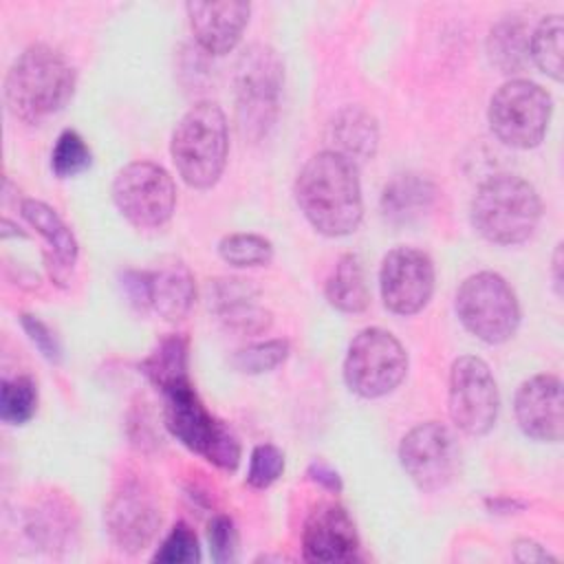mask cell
<instances>
[{
	"label": "cell",
	"instance_id": "obj_34",
	"mask_svg": "<svg viewBox=\"0 0 564 564\" xmlns=\"http://www.w3.org/2000/svg\"><path fill=\"white\" fill-rule=\"evenodd\" d=\"M20 324H22L24 333L29 335V339L33 341V346L42 352V357L48 359L51 364H59L62 346H59L55 333L37 315H31V313H22Z\"/></svg>",
	"mask_w": 564,
	"mask_h": 564
},
{
	"label": "cell",
	"instance_id": "obj_1",
	"mask_svg": "<svg viewBox=\"0 0 564 564\" xmlns=\"http://www.w3.org/2000/svg\"><path fill=\"white\" fill-rule=\"evenodd\" d=\"M293 194L304 218L322 236H348L361 223L359 165L335 150H322L302 165Z\"/></svg>",
	"mask_w": 564,
	"mask_h": 564
},
{
	"label": "cell",
	"instance_id": "obj_20",
	"mask_svg": "<svg viewBox=\"0 0 564 564\" xmlns=\"http://www.w3.org/2000/svg\"><path fill=\"white\" fill-rule=\"evenodd\" d=\"M196 300L194 275L181 260L161 262L150 271V308L167 322L183 319Z\"/></svg>",
	"mask_w": 564,
	"mask_h": 564
},
{
	"label": "cell",
	"instance_id": "obj_25",
	"mask_svg": "<svg viewBox=\"0 0 564 564\" xmlns=\"http://www.w3.org/2000/svg\"><path fill=\"white\" fill-rule=\"evenodd\" d=\"M562 37L564 24L560 15L542 18V22L529 37V57L542 73H546L555 82H562Z\"/></svg>",
	"mask_w": 564,
	"mask_h": 564
},
{
	"label": "cell",
	"instance_id": "obj_3",
	"mask_svg": "<svg viewBox=\"0 0 564 564\" xmlns=\"http://www.w3.org/2000/svg\"><path fill=\"white\" fill-rule=\"evenodd\" d=\"M159 390L163 394V419L170 434L218 469L234 471L240 463L238 436L225 421L216 419L205 408L189 375L178 377Z\"/></svg>",
	"mask_w": 564,
	"mask_h": 564
},
{
	"label": "cell",
	"instance_id": "obj_33",
	"mask_svg": "<svg viewBox=\"0 0 564 564\" xmlns=\"http://www.w3.org/2000/svg\"><path fill=\"white\" fill-rule=\"evenodd\" d=\"M207 542L214 562L229 564L238 557V531L227 516H214L207 524Z\"/></svg>",
	"mask_w": 564,
	"mask_h": 564
},
{
	"label": "cell",
	"instance_id": "obj_14",
	"mask_svg": "<svg viewBox=\"0 0 564 564\" xmlns=\"http://www.w3.org/2000/svg\"><path fill=\"white\" fill-rule=\"evenodd\" d=\"M159 527V507L141 482L128 480L112 494L106 507V529L119 551H143L154 540Z\"/></svg>",
	"mask_w": 564,
	"mask_h": 564
},
{
	"label": "cell",
	"instance_id": "obj_28",
	"mask_svg": "<svg viewBox=\"0 0 564 564\" xmlns=\"http://www.w3.org/2000/svg\"><path fill=\"white\" fill-rule=\"evenodd\" d=\"M218 256L231 267H264L273 260V245L258 234H229L220 238Z\"/></svg>",
	"mask_w": 564,
	"mask_h": 564
},
{
	"label": "cell",
	"instance_id": "obj_8",
	"mask_svg": "<svg viewBox=\"0 0 564 564\" xmlns=\"http://www.w3.org/2000/svg\"><path fill=\"white\" fill-rule=\"evenodd\" d=\"M551 112V95L540 84L529 79H509L491 95L487 119L500 143L529 150L542 143Z\"/></svg>",
	"mask_w": 564,
	"mask_h": 564
},
{
	"label": "cell",
	"instance_id": "obj_12",
	"mask_svg": "<svg viewBox=\"0 0 564 564\" xmlns=\"http://www.w3.org/2000/svg\"><path fill=\"white\" fill-rule=\"evenodd\" d=\"M399 463L419 489L436 491L456 476L460 447L447 425L425 421L401 438Z\"/></svg>",
	"mask_w": 564,
	"mask_h": 564
},
{
	"label": "cell",
	"instance_id": "obj_36",
	"mask_svg": "<svg viewBox=\"0 0 564 564\" xmlns=\"http://www.w3.org/2000/svg\"><path fill=\"white\" fill-rule=\"evenodd\" d=\"M308 478L313 480V482H317V485H322L324 489H328V491H333V494H339L341 491V478H339V474L330 467V465H326V463H322V460H313L311 465H308Z\"/></svg>",
	"mask_w": 564,
	"mask_h": 564
},
{
	"label": "cell",
	"instance_id": "obj_6",
	"mask_svg": "<svg viewBox=\"0 0 564 564\" xmlns=\"http://www.w3.org/2000/svg\"><path fill=\"white\" fill-rule=\"evenodd\" d=\"M284 84L280 55L267 44L249 46L236 64V112L240 132L260 139L278 117Z\"/></svg>",
	"mask_w": 564,
	"mask_h": 564
},
{
	"label": "cell",
	"instance_id": "obj_19",
	"mask_svg": "<svg viewBox=\"0 0 564 564\" xmlns=\"http://www.w3.org/2000/svg\"><path fill=\"white\" fill-rule=\"evenodd\" d=\"M20 214L44 238V242H46V262H48L51 275H53L55 282H59L62 275L68 273L77 262L79 245L75 240V234L59 218V214L42 200L24 198L20 203Z\"/></svg>",
	"mask_w": 564,
	"mask_h": 564
},
{
	"label": "cell",
	"instance_id": "obj_37",
	"mask_svg": "<svg viewBox=\"0 0 564 564\" xmlns=\"http://www.w3.org/2000/svg\"><path fill=\"white\" fill-rule=\"evenodd\" d=\"M513 557L518 562H546V560H555L549 551H544L540 544H535L531 540H518L513 544Z\"/></svg>",
	"mask_w": 564,
	"mask_h": 564
},
{
	"label": "cell",
	"instance_id": "obj_21",
	"mask_svg": "<svg viewBox=\"0 0 564 564\" xmlns=\"http://www.w3.org/2000/svg\"><path fill=\"white\" fill-rule=\"evenodd\" d=\"M436 185L419 172L397 174L386 183L381 194V214L392 225H408L419 220L436 200Z\"/></svg>",
	"mask_w": 564,
	"mask_h": 564
},
{
	"label": "cell",
	"instance_id": "obj_26",
	"mask_svg": "<svg viewBox=\"0 0 564 564\" xmlns=\"http://www.w3.org/2000/svg\"><path fill=\"white\" fill-rule=\"evenodd\" d=\"M143 375L156 386H165L187 375V341L181 335L165 337L141 364Z\"/></svg>",
	"mask_w": 564,
	"mask_h": 564
},
{
	"label": "cell",
	"instance_id": "obj_7",
	"mask_svg": "<svg viewBox=\"0 0 564 564\" xmlns=\"http://www.w3.org/2000/svg\"><path fill=\"white\" fill-rule=\"evenodd\" d=\"M460 324L485 344H505L520 324V304L511 284L494 271L469 275L456 291Z\"/></svg>",
	"mask_w": 564,
	"mask_h": 564
},
{
	"label": "cell",
	"instance_id": "obj_15",
	"mask_svg": "<svg viewBox=\"0 0 564 564\" xmlns=\"http://www.w3.org/2000/svg\"><path fill=\"white\" fill-rule=\"evenodd\" d=\"M306 562H352L359 557V535L350 513L337 502L315 507L302 529Z\"/></svg>",
	"mask_w": 564,
	"mask_h": 564
},
{
	"label": "cell",
	"instance_id": "obj_9",
	"mask_svg": "<svg viewBox=\"0 0 564 564\" xmlns=\"http://www.w3.org/2000/svg\"><path fill=\"white\" fill-rule=\"evenodd\" d=\"M408 372V352L401 341L383 328H364L348 344L344 381L350 392L364 399H379L392 392Z\"/></svg>",
	"mask_w": 564,
	"mask_h": 564
},
{
	"label": "cell",
	"instance_id": "obj_5",
	"mask_svg": "<svg viewBox=\"0 0 564 564\" xmlns=\"http://www.w3.org/2000/svg\"><path fill=\"white\" fill-rule=\"evenodd\" d=\"M170 154L178 176L194 189H209L223 176L229 154V130L214 101L192 106L174 126Z\"/></svg>",
	"mask_w": 564,
	"mask_h": 564
},
{
	"label": "cell",
	"instance_id": "obj_16",
	"mask_svg": "<svg viewBox=\"0 0 564 564\" xmlns=\"http://www.w3.org/2000/svg\"><path fill=\"white\" fill-rule=\"evenodd\" d=\"M562 403V381L555 375H535L516 392V421L529 438L557 443L564 434Z\"/></svg>",
	"mask_w": 564,
	"mask_h": 564
},
{
	"label": "cell",
	"instance_id": "obj_30",
	"mask_svg": "<svg viewBox=\"0 0 564 564\" xmlns=\"http://www.w3.org/2000/svg\"><path fill=\"white\" fill-rule=\"evenodd\" d=\"M289 355V341L286 339H269L260 344H251L247 348L236 350L231 357V364L238 372L245 375H260L278 368Z\"/></svg>",
	"mask_w": 564,
	"mask_h": 564
},
{
	"label": "cell",
	"instance_id": "obj_29",
	"mask_svg": "<svg viewBox=\"0 0 564 564\" xmlns=\"http://www.w3.org/2000/svg\"><path fill=\"white\" fill-rule=\"evenodd\" d=\"M90 159H93V154H90V148L86 145L84 137L79 132L66 128L53 145L51 170L59 178L77 176L90 167Z\"/></svg>",
	"mask_w": 564,
	"mask_h": 564
},
{
	"label": "cell",
	"instance_id": "obj_22",
	"mask_svg": "<svg viewBox=\"0 0 564 564\" xmlns=\"http://www.w3.org/2000/svg\"><path fill=\"white\" fill-rule=\"evenodd\" d=\"M330 139L335 143V152L359 165L361 161L375 156L379 145V128L368 110L359 106H346L330 121Z\"/></svg>",
	"mask_w": 564,
	"mask_h": 564
},
{
	"label": "cell",
	"instance_id": "obj_10",
	"mask_svg": "<svg viewBox=\"0 0 564 564\" xmlns=\"http://www.w3.org/2000/svg\"><path fill=\"white\" fill-rule=\"evenodd\" d=\"M112 203L137 229L163 227L176 207V185L165 167L152 161H132L112 178Z\"/></svg>",
	"mask_w": 564,
	"mask_h": 564
},
{
	"label": "cell",
	"instance_id": "obj_23",
	"mask_svg": "<svg viewBox=\"0 0 564 564\" xmlns=\"http://www.w3.org/2000/svg\"><path fill=\"white\" fill-rule=\"evenodd\" d=\"M328 304L341 313H361L370 304V291L361 260L355 253H346L337 260L333 273L324 284Z\"/></svg>",
	"mask_w": 564,
	"mask_h": 564
},
{
	"label": "cell",
	"instance_id": "obj_32",
	"mask_svg": "<svg viewBox=\"0 0 564 564\" xmlns=\"http://www.w3.org/2000/svg\"><path fill=\"white\" fill-rule=\"evenodd\" d=\"M284 471V454L271 443H260L253 447L247 469V482L253 489L271 487Z\"/></svg>",
	"mask_w": 564,
	"mask_h": 564
},
{
	"label": "cell",
	"instance_id": "obj_2",
	"mask_svg": "<svg viewBox=\"0 0 564 564\" xmlns=\"http://www.w3.org/2000/svg\"><path fill=\"white\" fill-rule=\"evenodd\" d=\"M77 73L68 57L48 44L26 46L4 77V104L11 117L40 126L73 99Z\"/></svg>",
	"mask_w": 564,
	"mask_h": 564
},
{
	"label": "cell",
	"instance_id": "obj_13",
	"mask_svg": "<svg viewBox=\"0 0 564 564\" xmlns=\"http://www.w3.org/2000/svg\"><path fill=\"white\" fill-rule=\"evenodd\" d=\"M434 262L421 249L397 247L381 260V300L394 315L408 317L425 308L434 293Z\"/></svg>",
	"mask_w": 564,
	"mask_h": 564
},
{
	"label": "cell",
	"instance_id": "obj_24",
	"mask_svg": "<svg viewBox=\"0 0 564 564\" xmlns=\"http://www.w3.org/2000/svg\"><path fill=\"white\" fill-rule=\"evenodd\" d=\"M491 62L502 73H516L529 59V33L518 20H502L496 24L487 40Z\"/></svg>",
	"mask_w": 564,
	"mask_h": 564
},
{
	"label": "cell",
	"instance_id": "obj_31",
	"mask_svg": "<svg viewBox=\"0 0 564 564\" xmlns=\"http://www.w3.org/2000/svg\"><path fill=\"white\" fill-rule=\"evenodd\" d=\"M152 560L161 562V564H196V562H200V546H198L196 533L185 522L174 524L172 531L167 533V538L159 544Z\"/></svg>",
	"mask_w": 564,
	"mask_h": 564
},
{
	"label": "cell",
	"instance_id": "obj_35",
	"mask_svg": "<svg viewBox=\"0 0 564 564\" xmlns=\"http://www.w3.org/2000/svg\"><path fill=\"white\" fill-rule=\"evenodd\" d=\"M119 284H121L128 302L137 311H148L150 308V271L126 269L119 275Z\"/></svg>",
	"mask_w": 564,
	"mask_h": 564
},
{
	"label": "cell",
	"instance_id": "obj_4",
	"mask_svg": "<svg viewBox=\"0 0 564 564\" xmlns=\"http://www.w3.org/2000/svg\"><path fill=\"white\" fill-rule=\"evenodd\" d=\"M542 200L535 187L516 174H496L474 194L469 218L474 229L494 245H520L540 223Z\"/></svg>",
	"mask_w": 564,
	"mask_h": 564
},
{
	"label": "cell",
	"instance_id": "obj_27",
	"mask_svg": "<svg viewBox=\"0 0 564 564\" xmlns=\"http://www.w3.org/2000/svg\"><path fill=\"white\" fill-rule=\"evenodd\" d=\"M37 410V386L31 377L4 379L0 388V419L9 425H24Z\"/></svg>",
	"mask_w": 564,
	"mask_h": 564
},
{
	"label": "cell",
	"instance_id": "obj_17",
	"mask_svg": "<svg viewBox=\"0 0 564 564\" xmlns=\"http://www.w3.org/2000/svg\"><path fill=\"white\" fill-rule=\"evenodd\" d=\"M185 11L196 42L212 55H225L240 42L249 24L251 4L240 0L187 2Z\"/></svg>",
	"mask_w": 564,
	"mask_h": 564
},
{
	"label": "cell",
	"instance_id": "obj_11",
	"mask_svg": "<svg viewBox=\"0 0 564 564\" xmlns=\"http://www.w3.org/2000/svg\"><path fill=\"white\" fill-rule=\"evenodd\" d=\"M447 408L454 425L469 436H482L496 425L500 394L491 368L480 357L463 355L454 359Z\"/></svg>",
	"mask_w": 564,
	"mask_h": 564
},
{
	"label": "cell",
	"instance_id": "obj_18",
	"mask_svg": "<svg viewBox=\"0 0 564 564\" xmlns=\"http://www.w3.org/2000/svg\"><path fill=\"white\" fill-rule=\"evenodd\" d=\"M258 300L260 289L251 280L218 278L209 284V308L240 335H258L271 326L273 317Z\"/></svg>",
	"mask_w": 564,
	"mask_h": 564
},
{
	"label": "cell",
	"instance_id": "obj_38",
	"mask_svg": "<svg viewBox=\"0 0 564 564\" xmlns=\"http://www.w3.org/2000/svg\"><path fill=\"white\" fill-rule=\"evenodd\" d=\"M553 284L560 295L562 293V245H557L553 251Z\"/></svg>",
	"mask_w": 564,
	"mask_h": 564
}]
</instances>
